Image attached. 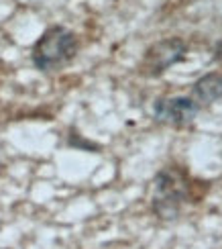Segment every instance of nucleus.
Returning <instances> with one entry per match:
<instances>
[{
	"label": "nucleus",
	"mask_w": 222,
	"mask_h": 249,
	"mask_svg": "<svg viewBox=\"0 0 222 249\" xmlns=\"http://www.w3.org/2000/svg\"><path fill=\"white\" fill-rule=\"evenodd\" d=\"M69 145H73V147L92 149V151H96V149H98V145H94V143H90V141H82V139H78V135H76V133H71V141H69Z\"/></svg>",
	"instance_id": "6"
},
{
	"label": "nucleus",
	"mask_w": 222,
	"mask_h": 249,
	"mask_svg": "<svg viewBox=\"0 0 222 249\" xmlns=\"http://www.w3.org/2000/svg\"><path fill=\"white\" fill-rule=\"evenodd\" d=\"M222 96V74H206L204 78H200L196 84H194V92H192V98L196 100L198 107H204L210 105Z\"/></svg>",
	"instance_id": "5"
},
{
	"label": "nucleus",
	"mask_w": 222,
	"mask_h": 249,
	"mask_svg": "<svg viewBox=\"0 0 222 249\" xmlns=\"http://www.w3.org/2000/svg\"><path fill=\"white\" fill-rule=\"evenodd\" d=\"M200 107L196 105V100L192 96H173V98H159L153 107V115L159 123L173 124V127H184L189 124Z\"/></svg>",
	"instance_id": "4"
},
{
	"label": "nucleus",
	"mask_w": 222,
	"mask_h": 249,
	"mask_svg": "<svg viewBox=\"0 0 222 249\" xmlns=\"http://www.w3.org/2000/svg\"><path fill=\"white\" fill-rule=\"evenodd\" d=\"M186 53H188V49L184 45V41L165 39V41L155 43L149 51H147L141 68L147 76H159L171 66L179 64V61L186 57Z\"/></svg>",
	"instance_id": "3"
},
{
	"label": "nucleus",
	"mask_w": 222,
	"mask_h": 249,
	"mask_svg": "<svg viewBox=\"0 0 222 249\" xmlns=\"http://www.w3.org/2000/svg\"><path fill=\"white\" fill-rule=\"evenodd\" d=\"M188 198V178L182 170L165 168L153 182V211L161 219H175Z\"/></svg>",
	"instance_id": "2"
},
{
	"label": "nucleus",
	"mask_w": 222,
	"mask_h": 249,
	"mask_svg": "<svg viewBox=\"0 0 222 249\" xmlns=\"http://www.w3.org/2000/svg\"><path fill=\"white\" fill-rule=\"evenodd\" d=\"M78 49H80L78 35L66 27L55 25L49 27L37 39L33 51H31V57H33V64L39 71L49 74V71H59L68 64H71Z\"/></svg>",
	"instance_id": "1"
}]
</instances>
